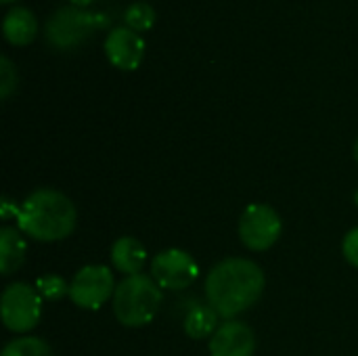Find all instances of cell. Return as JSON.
<instances>
[{
  "label": "cell",
  "mask_w": 358,
  "mask_h": 356,
  "mask_svg": "<svg viewBox=\"0 0 358 356\" xmlns=\"http://www.w3.org/2000/svg\"><path fill=\"white\" fill-rule=\"evenodd\" d=\"M264 271L248 258H227L206 277L208 304L227 321L250 311L264 294Z\"/></svg>",
  "instance_id": "1"
},
{
  "label": "cell",
  "mask_w": 358,
  "mask_h": 356,
  "mask_svg": "<svg viewBox=\"0 0 358 356\" xmlns=\"http://www.w3.org/2000/svg\"><path fill=\"white\" fill-rule=\"evenodd\" d=\"M76 206L67 195L55 189H38L29 193L17 212V229L44 243L67 239L76 229Z\"/></svg>",
  "instance_id": "2"
},
{
  "label": "cell",
  "mask_w": 358,
  "mask_h": 356,
  "mask_svg": "<svg viewBox=\"0 0 358 356\" xmlns=\"http://www.w3.org/2000/svg\"><path fill=\"white\" fill-rule=\"evenodd\" d=\"M164 302V290L153 281L151 275H130L117 283L111 306L115 319L124 327L149 325Z\"/></svg>",
  "instance_id": "3"
},
{
  "label": "cell",
  "mask_w": 358,
  "mask_h": 356,
  "mask_svg": "<svg viewBox=\"0 0 358 356\" xmlns=\"http://www.w3.org/2000/svg\"><path fill=\"white\" fill-rule=\"evenodd\" d=\"M109 19L103 13L84 10L80 6H61L48 17L44 34L50 46L69 50L88 40L99 27H107Z\"/></svg>",
  "instance_id": "4"
},
{
  "label": "cell",
  "mask_w": 358,
  "mask_h": 356,
  "mask_svg": "<svg viewBox=\"0 0 358 356\" xmlns=\"http://www.w3.org/2000/svg\"><path fill=\"white\" fill-rule=\"evenodd\" d=\"M2 323L13 334L31 332L42 317V298L29 283H10L0 298Z\"/></svg>",
  "instance_id": "5"
},
{
  "label": "cell",
  "mask_w": 358,
  "mask_h": 356,
  "mask_svg": "<svg viewBox=\"0 0 358 356\" xmlns=\"http://www.w3.org/2000/svg\"><path fill=\"white\" fill-rule=\"evenodd\" d=\"M239 239L252 252H264L273 248L281 233L283 222L281 216L266 204H252L243 210L239 218Z\"/></svg>",
  "instance_id": "6"
},
{
  "label": "cell",
  "mask_w": 358,
  "mask_h": 356,
  "mask_svg": "<svg viewBox=\"0 0 358 356\" xmlns=\"http://www.w3.org/2000/svg\"><path fill=\"white\" fill-rule=\"evenodd\" d=\"M115 277L103 264H88L80 269L69 283V300L84 311H96L113 300Z\"/></svg>",
  "instance_id": "7"
},
{
  "label": "cell",
  "mask_w": 358,
  "mask_h": 356,
  "mask_svg": "<svg viewBox=\"0 0 358 356\" xmlns=\"http://www.w3.org/2000/svg\"><path fill=\"white\" fill-rule=\"evenodd\" d=\"M151 277L162 290L180 292L195 283L199 277V266L189 252L170 248L155 254L151 260Z\"/></svg>",
  "instance_id": "8"
},
{
  "label": "cell",
  "mask_w": 358,
  "mask_h": 356,
  "mask_svg": "<svg viewBox=\"0 0 358 356\" xmlns=\"http://www.w3.org/2000/svg\"><path fill=\"white\" fill-rule=\"evenodd\" d=\"M256 336L243 321H224L210 338V356H254Z\"/></svg>",
  "instance_id": "9"
},
{
  "label": "cell",
  "mask_w": 358,
  "mask_h": 356,
  "mask_svg": "<svg viewBox=\"0 0 358 356\" xmlns=\"http://www.w3.org/2000/svg\"><path fill=\"white\" fill-rule=\"evenodd\" d=\"M105 55L117 69H136L145 55V42L130 27H113L105 38Z\"/></svg>",
  "instance_id": "10"
},
{
  "label": "cell",
  "mask_w": 358,
  "mask_h": 356,
  "mask_svg": "<svg viewBox=\"0 0 358 356\" xmlns=\"http://www.w3.org/2000/svg\"><path fill=\"white\" fill-rule=\"evenodd\" d=\"M145 262H147V250L138 239L126 235L111 245V264L117 273H124L126 277L138 275Z\"/></svg>",
  "instance_id": "11"
},
{
  "label": "cell",
  "mask_w": 358,
  "mask_h": 356,
  "mask_svg": "<svg viewBox=\"0 0 358 356\" xmlns=\"http://www.w3.org/2000/svg\"><path fill=\"white\" fill-rule=\"evenodd\" d=\"M36 29H38V21L34 13L25 6H13L2 19L4 38L15 46L29 44L36 36Z\"/></svg>",
  "instance_id": "12"
},
{
  "label": "cell",
  "mask_w": 358,
  "mask_h": 356,
  "mask_svg": "<svg viewBox=\"0 0 358 356\" xmlns=\"http://www.w3.org/2000/svg\"><path fill=\"white\" fill-rule=\"evenodd\" d=\"M27 243L23 239V233L15 227H2L0 229V273L4 277L13 275L25 260Z\"/></svg>",
  "instance_id": "13"
},
{
  "label": "cell",
  "mask_w": 358,
  "mask_h": 356,
  "mask_svg": "<svg viewBox=\"0 0 358 356\" xmlns=\"http://www.w3.org/2000/svg\"><path fill=\"white\" fill-rule=\"evenodd\" d=\"M218 313L208 304V306H195L187 317H185V334L191 340H203L212 338L216 334L218 325Z\"/></svg>",
  "instance_id": "14"
},
{
  "label": "cell",
  "mask_w": 358,
  "mask_h": 356,
  "mask_svg": "<svg viewBox=\"0 0 358 356\" xmlns=\"http://www.w3.org/2000/svg\"><path fill=\"white\" fill-rule=\"evenodd\" d=\"M0 356H55L50 346L42 340V338H34V336H23V338H15L13 342H8L2 350Z\"/></svg>",
  "instance_id": "15"
},
{
  "label": "cell",
  "mask_w": 358,
  "mask_h": 356,
  "mask_svg": "<svg viewBox=\"0 0 358 356\" xmlns=\"http://www.w3.org/2000/svg\"><path fill=\"white\" fill-rule=\"evenodd\" d=\"M124 23L126 27L134 29V31H145L151 29L155 23V10L151 4L147 2H134L126 8L124 13Z\"/></svg>",
  "instance_id": "16"
},
{
  "label": "cell",
  "mask_w": 358,
  "mask_h": 356,
  "mask_svg": "<svg viewBox=\"0 0 358 356\" xmlns=\"http://www.w3.org/2000/svg\"><path fill=\"white\" fill-rule=\"evenodd\" d=\"M36 290L40 298L48 302H59L65 296H69V283L61 275H42L36 281Z\"/></svg>",
  "instance_id": "17"
},
{
  "label": "cell",
  "mask_w": 358,
  "mask_h": 356,
  "mask_svg": "<svg viewBox=\"0 0 358 356\" xmlns=\"http://www.w3.org/2000/svg\"><path fill=\"white\" fill-rule=\"evenodd\" d=\"M17 88V69L6 55L0 57V97L6 101Z\"/></svg>",
  "instance_id": "18"
},
{
  "label": "cell",
  "mask_w": 358,
  "mask_h": 356,
  "mask_svg": "<svg viewBox=\"0 0 358 356\" xmlns=\"http://www.w3.org/2000/svg\"><path fill=\"white\" fill-rule=\"evenodd\" d=\"M342 252H344V258L348 260V264L358 269V227L346 233L344 243H342Z\"/></svg>",
  "instance_id": "19"
},
{
  "label": "cell",
  "mask_w": 358,
  "mask_h": 356,
  "mask_svg": "<svg viewBox=\"0 0 358 356\" xmlns=\"http://www.w3.org/2000/svg\"><path fill=\"white\" fill-rule=\"evenodd\" d=\"M76 6H80V8H84V6H88L90 2H94V0H71Z\"/></svg>",
  "instance_id": "20"
},
{
  "label": "cell",
  "mask_w": 358,
  "mask_h": 356,
  "mask_svg": "<svg viewBox=\"0 0 358 356\" xmlns=\"http://www.w3.org/2000/svg\"><path fill=\"white\" fill-rule=\"evenodd\" d=\"M352 153H355V159H357V164H358V136H357V141H355V149H352Z\"/></svg>",
  "instance_id": "21"
},
{
  "label": "cell",
  "mask_w": 358,
  "mask_h": 356,
  "mask_svg": "<svg viewBox=\"0 0 358 356\" xmlns=\"http://www.w3.org/2000/svg\"><path fill=\"white\" fill-rule=\"evenodd\" d=\"M2 4H8V2H13V0H0Z\"/></svg>",
  "instance_id": "22"
},
{
  "label": "cell",
  "mask_w": 358,
  "mask_h": 356,
  "mask_svg": "<svg viewBox=\"0 0 358 356\" xmlns=\"http://www.w3.org/2000/svg\"><path fill=\"white\" fill-rule=\"evenodd\" d=\"M355 201H357V208H358V189H357V195H355Z\"/></svg>",
  "instance_id": "23"
}]
</instances>
